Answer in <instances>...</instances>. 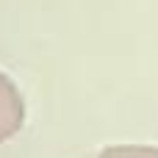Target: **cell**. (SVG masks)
<instances>
[{"mask_svg": "<svg viewBox=\"0 0 158 158\" xmlns=\"http://www.w3.org/2000/svg\"><path fill=\"white\" fill-rule=\"evenodd\" d=\"M100 158H158V147H147V144H114L106 147Z\"/></svg>", "mask_w": 158, "mask_h": 158, "instance_id": "obj_2", "label": "cell"}, {"mask_svg": "<svg viewBox=\"0 0 158 158\" xmlns=\"http://www.w3.org/2000/svg\"><path fill=\"white\" fill-rule=\"evenodd\" d=\"M25 119V106L17 86L0 72V142H8Z\"/></svg>", "mask_w": 158, "mask_h": 158, "instance_id": "obj_1", "label": "cell"}]
</instances>
